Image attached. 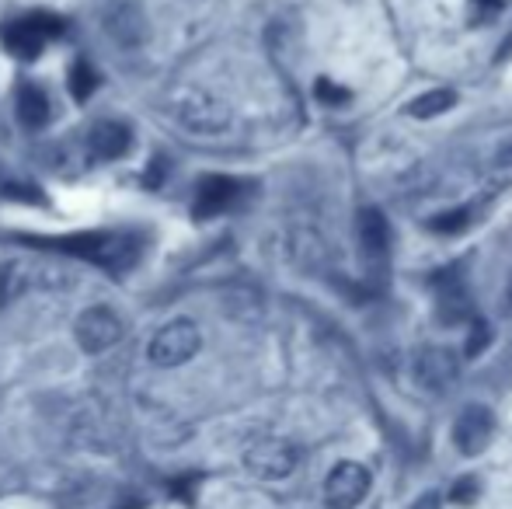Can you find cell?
<instances>
[{
    "label": "cell",
    "instance_id": "ffe728a7",
    "mask_svg": "<svg viewBox=\"0 0 512 509\" xmlns=\"http://www.w3.org/2000/svg\"><path fill=\"white\" fill-rule=\"evenodd\" d=\"M492 342V328L485 325V321H474L471 325V335H467V346H464V356L467 360H474V356L481 353V349Z\"/></svg>",
    "mask_w": 512,
    "mask_h": 509
},
{
    "label": "cell",
    "instance_id": "8992f818",
    "mask_svg": "<svg viewBox=\"0 0 512 509\" xmlns=\"http://www.w3.org/2000/svg\"><path fill=\"white\" fill-rule=\"evenodd\" d=\"M370 492V471L356 461H342L324 478V506L328 509H356Z\"/></svg>",
    "mask_w": 512,
    "mask_h": 509
},
{
    "label": "cell",
    "instance_id": "5b68a950",
    "mask_svg": "<svg viewBox=\"0 0 512 509\" xmlns=\"http://www.w3.org/2000/svg\"><path fill=\"white\" fill-rule=\"evenodd\" d=\"M300 464V450L290 440H262L255 447H248L244 454V468L255 478L265 482H279V478H290Z\"/></svg>",
    "mask_w": 512,
    "mask_h": 509
},
{
    "label": "cell",
    "instance_id": "6da1fadb",
    "mask_svg": "<svg viewBox=\"0 0 512 509\" xmlns=\"http://www.w3.org/2000/svg\"><path fill=\"white\" fill-rule=\"evenodd\" d=\"M25 245L53 248L60 255H77L88 262L102 265L108 272H126L129 265L140 258V241L133 234H108V231H81V234H63V238H21Z\"/></svg>",
    "mask_w": 512,
    "mask_h": 509
},
{
    "label": "cell",
    "instance_id": "7402d4cb",
    "mask_svg": "<svg viewBox=\"0 0 512 509\" xmlns=\"http://www.w3.org/2000/svg\"><path fill=\"white\" fill-rule=\"evenodd\" d=\"M25 21H32L35 28H39L42 35H63V18H56V14H46V11H32Z\"/></svg>",
    "mask_w": 512,
    "mask_h": 509
},
{
    "label": "cell",
    "instance_id": "44dd1931",
    "mask_svg": "<svg viewBox=\"0 0 512 509\" xmlns=\"http://www.w3.org/2000/svg\"><path fill=\"white\" fill-rule=\"evenodd\" d=\"M478 496H481V485H478V478H474V475L457 478V485H453V492H450V499L457 506H471Z\"/></svg>",
    "mask_w": 512,
    "mask_h": 509
},
{
    "label": "cell",
    "instance_id": "4fadbf2b",
    "mask_svg": "<svg viewBox=\"0 0 512 509\" xmlns=\"http://www.w3.org/2000/svg\"><path fill=\"white\" fill-rule=\"evenodd\" d=\"M356 227H359V245H363V252L370 258H384L387 248H391V224H387L384 213L366 206V210H359Z\"/></svg>",
    "mask_w": 512,
    "mask_h": 509
},
{
    "label": "cell",
    "instance_id": "2e32d148",
    "mask_svg": "<svg viewBox=\"0 0 512 509\" xmlns=\"http://www.w3.org/2000/svg\"><path fill=\"white\" fill-rule=\"evenodd\" d=\"M453 105H457V95H453L450 88H436V91H425V95H418L415 102L408 105V116L432 119V116H443V112H450Z\"/></svg>",
    "mask_w": 512,
    "mask_h": 509
},
{
    "label": "cell",
    "instance_id": "3957f363",
    "mask_svg": "<svg viewBox=\"0 0 512 509\" xmlns=\"http://www.w3.org/2000/svg\"><path fill=\"white\" fill-rule=\"evenodd\" d=\"M175 116L178 123L185 129H192V133H223V129L230 126V109L220 102V98H213L209 91L203 88H185L175 95Z\"/></svg>",
    "mask_w": 512,
    "mask_h": 509
},
{
    "label": "cell",
    "instance_id": "7c38bea8",
    "mask_svg": "<svg viewBox=\"0 0 512 509\" xmlns=\"http://www.w3.org/2000/svg\"><path fill=\"white\" fill-rule=\"evenodd\" d=\"M0 42L7 46V53L18 56V60H35L46 46V35L32 25V21H11V25L0 28Z\"/></svg>",
    "mask_w": 512,
    "mask_h": 509
},
{
    "label": "cell",
    "instance_id": "277c9868",
    "mask_svg": "<svg viewBox=\"0 0 512 509\" xmlns=\"http://www.w3.org/2000/svg\"><path fill=\"white\" fill-rule=\"evenodd\" d=\"M122 332H126L122 318L105 304H95V307H88V311H81V318H77V325H74L77 346H81L84 353H91V356L112 349L115 342L122 339Z\"/></svg>",
    "mask_w": 512,
    "mask_h": 509
},
{
    "label": "cell",
    "instance_id": "52a82bcc",
    "mask_svg": "<svg viewBox=\"0 0 512 509\" xmlns=\"http://www.w3.org/2000/svg\"><path fill=\"white\" fill-rule=\"evenodd\" d=\"M415 381L418 387H425V391H446L453 381H457L460 374V360L453 349L446 346H429L422 349V353L415 356Z\"/></svg>",
    "mask_w": 512,
    "mask_h": 509
},
{
    "label": "cell",
    "instance_id": "603a6c76",
    "mask_svg": "<svg viewBox=\"0 0 512 509\" xmlns=\"http://www.w3.org/2000/svg\"><path fill=\"white\" fill-rule=\"evenodd\" d=\"M317 98H321V102H328V105H345V102H349V91L335 88V84L321 77V81H317Z\"/></svg>",
    "mask_w": 512,
    "mask_h": 509
},
{
    "label": "cell",
    "instance_id": "ac0fdd59",
    "mask_svg": "<svg viewBox=\"0 0 512 509\" xmlns=\"http://www.w3.org/2000/svg\"><path fill=\"white\" fill-rule=\"evenodd\" d=\"M67 84H70V95H74V102H88V98L95 95V88H98L95 67H91L88 60H77L74 67H70V74H67Z\"/></svg>",
    "mask_w": 512,
    "mask_h": 509
},
{
    "label": "cell",
    "instance_id": "9a60e30c",
    "mask_svg": "<svg viewBox=\"0 0 512 509\" xmlns=\"http://www.w3.org/2000/svg\"><path fill=\"white\" fill-rule=\"evenodd\" d=\"M32 290V279H28V262H4L0 265V307L14 304L18 297Z\"/></svg>",
    "mask_w": 512,
    "mask_h": 509
},
{
    "label": "cell",
    "instance_id": "cb8c5ba5",
    "mask_svg": "<svg viewBox=\"0 0 512 509\" xmlns=\"http://www.w3.org/2000/svg\"><path fill=\"white\" fill-rule=\"evenodd\" d=\"M415 509H439V499H436V496H432V492H429V496H422V499H418V503H415Z\"/></svg>",
    "mask_w": 512,
    "mask_h": 509
},
{
    "label": "cell",
    "instance_id": "8fae6325",
    "mask_svg": "<svg viewBox=\"0 0 512 509\" xmlns=\"http://www.w3.org/2000/svg\"><path fill=\"white\" fill-rule=\"evenodd\" d=\"M105 32L112 35L119 46L136 49L143 39H147V14H143L136 4H119V7H112V11H108Z\"/></svg>",
    "mask_w": 512,
    "mask_h": 509
},
{
    "label": "cell",
    "instance_id": "ba28073f",
    "mask_svg": "<svg viewBox=\"0 0 512 509\" xmlns=\"http://www.w3.org/2000/svg\"><path fill=\"white\" fill-rule=\"evenodd\" d=\"M495 433V419L485 405H467L457 415V426H453V443L464 457H478L481 450L492 443Z\"/></svg>",
    "mask_w": 512,
    "mask_h": 509
},
{
    "label": "cell",
    "instance_id": "d6986e66",
    "mask_svg": "<svg viewBox=\"0 0 512 509\" xmlns=\"http://www.w3.org/2000/svg\"><path fill=\"white\" fill-rule=\"evenodd\" d=\"M464 227H467V210H450L429 220V231H436V234H457V231H464Z\"/></svg>",
    "mask_w": 512,
    "mask_h": 509
},
{
    "label": "cell",
    "instance_id": "9c48e42d",
    "mask_svg": "<svg viewBox=\"0 0 512 509\" xmlns=\"http://www.w3.org/2000/svg\"><path fill=\"white\" fill-rule=\"evenodd\" d=\"M241 196V182L237 178H227V175H206L203 182L196 185V220H206V217H216L223 213L227 206H234V199Z\"/></svg>",
    "mask_w": 512,
    "mask_h": 509
},
{
    "label": "cell",
    "instance_id": "7a4b0ae2",
    "mask_svg": "<svg viewBox=\"0 0 512 509\" xmlns=\"http://www.w3.org/2000/svg\"><path fill=\"white\" fill-rule=\"evenodd\" d=\"M199 346H203V335H199L196 321L175 318L150 339L147 356L154 367H182V363H189L199 353Z\"/></svg>",
    "mask_w": 512,
    "mask_h": 509
},
{
    "label": "cell",
    "instance_id": "e0dca14e",
    "mask_svg": "<svg viewBox=\"0 0 512 509\" xmlns=\"http://www.w3.org/2000/svg\"><path fill=\"white\" fill-rule=\"evenodd\" d=\"M28 279H32V286H42V290H67V286H74V272L53 262H28Z\"/></svg>",
    "mask_w": 512,
    "mask_h": 509
},
{
    "label": "cell",
    "instance_id": "5bb4252c",
    "mask_svg": "<svg viewBox=\"0 0 512 509\" xmlns=\"http://www.w3.org/2000/svg\"><path fill=\"white\" fill-rule=\"evenodd\" d=\"M14 109H18V119L28 129H42L53 116V105H49V95L39 88V84L25 81L18 84V95H14Z\"/></svg>",
    "mask_w": 512,
    "mask_h": 509
},
{
    "label": "cell",
    "instance_id": "30bf717a",
    "mask_svg": "<svg viewBox=\"0 0 512 509\" xmlns=\"http://www.w3.org/2000/svg\"><path fill=\"white\" fill-rule=\"evenodd\" d=\"M133 143V133H129L126 123L119 119H102L88 129V157L91 161H115L122 157Z\"/></svg>",
    "mask_w": 512,
    "mask_h": 509
}]
</instances>
